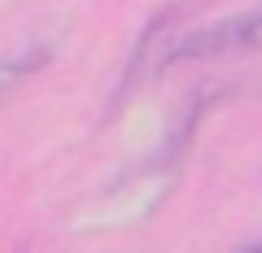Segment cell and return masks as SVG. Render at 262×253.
I'll list each match as a JSON object with an SVG mask.
<instances>
[{
  "label": "cell",
  "instance_id": "cell-1",
  "mask_svg": "<svg viewBox=\"0 0 262 253\" xmlns=\"http://www.w3.org/2000/svg\"><path fill=\"white\" fill-rule=\"evenodd\" d=\"M249 48H262V5H253V9H245V13H232V18L214 22V27H201V31H192V35H184L175 48H170V61L249 53Z\"/></svg>",
  "mask_w": 262,
  "mask_h": 253
}]
</instances>
